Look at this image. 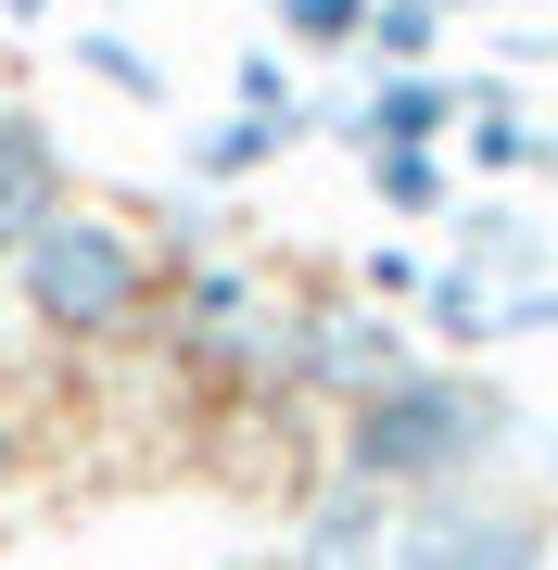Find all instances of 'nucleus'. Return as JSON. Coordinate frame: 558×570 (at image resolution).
I'll use <instances>...</instances> for the list:
<instances>
[{
	"mask_svg": "<svg viewBox=\"0 0 558 570\" xmlns=\"http://www.w3.org/2000/svg\"><path fill=\"white\" fill-rule=\"evenodd\" d=\"M331 469L343 482H369L393 494V508H432V494H470L482 469H496L520 444V406L482 367H457V355H407L393 381H369L355 406H331Z\"/></svg>",
	"mask_w": 558,
	"mask_h": 570,
	"instance_id": "f257e3e1",
	"label": "nucleus"
},
{
	"mask_svg": "<svg viewBox=\"0 0 558 570\" xmlns=\"http://www.w3.org/2000/svg\"><path fill=\"white\" fill-rule=\"evenodd\" d=\"M0 292L26 305V330H39L51 355H115V343H140L153 305H166V254L140 242L115 204H63L26 228V254L0 266Z\"/></svg>",
	"mask_w": 558,
	"mask_h": 570,
	"instance_id": "f03ea898",
	"label": "nucleus"
},
{
	"mask_svg": "<svg viewBox=\"0 0 558 570\" xmlns=\"http://www.w3.org/2000/svg\"><path fill=\"white\" fill-rule=\"evenodd\" d=\"M153 343H166L190 381L267 393V367H280V292H267V266H242V254H178L166 305H153Z\"/></svg>",
	"mask_w": 558,
	"mask_h": 570,
	"instance_id": "7ed1b4c3",
	"label": "nucleus"
},
{
	"mask_svg": "<svg viewBox=\"0 0 558 570\" xmlns=\"http://www.w3.org/2000/svg\"><path fill=\"white\" fill-rule=\"evenodd\" d=\"M419 355V330L369 305V292H317V305H280V367L267 393H305V406H355L369 381H393V367Z\"/></svg>",
	"mask_w": 558,
	"mask_h": 570,
	"instance_id": "20e7f679",
	"label": "nucleus"
},
{
	"mask_svg": "<svg viewBox=\"0 0 558 570\" xmlns=\"http://www.w3.org/2000/svg\"><path fill=\"white\" fill-rule=\"evenodd\" d=\"M393 570H558V532L546 508H520V494H432V508H407L393 532Z\"/></svg>",
	"mask_w": 558,
	"mask_h": 570,
	"instance_id": "39448f33",
	"label": "nucleus"
},
{
	"mask_svg": "<svg viewBox=\"0 0 558 570\" xmlns=\"http://www.w3.org/2000/svg\"><path fill=\"white\" fill-rule=\"evenodd\" d=\"M317 127H331V140H355V153H444L457 77H444V63H369V89H355V102H331Z\"/></svg>",
	"mask_w": 558,
	"mask_h": 570,
	"instance_id": "423d86ee",
	"label": "nucleus"
},
{
	"mask_svg": "<svg viewBox=\"0 0 558 570\" xmlns=\"http://www.w3.org/2000/svg\"><path fill=\"white\" fill-rule=\"evenodd\" d=\"M393 532H407V508L331 469V482H317L305 508H292V532H280V570H393Z\"/></svg>",
	"mask_w": 558,
	"mask_h": 570,
	"instance_id": "0eeeda50",
	"label": "nucleus"
},
{
	"mask_svg": "<svg viewBox=\"0 0 558 570\" xmlns=\"http://www.w3.org/2000/svg\"><path fill=\"white\" fill-rule=\"evenodd\" d=\"M63 140H51V115H26V102H0V266L26 254V228H39L63 204Z\"/></svg>",
	"mask_w": 558,
	"mask_h": 570,
	"instance_id": "6e6552de",
	"label": "nucleus"
},
{
	"mask_svg": "<svg viewBox=\"0 0 558 570\" xmlns=\"http://www.w3.org/2000/svg\"><path fill=\"white\" fill-rule=\"evenodd\" d=\"M444 153L470 165V178H508V165H533V115H520V89H508V77L457 89V127H444Z\"/></svg>",
	"mask_w": 558,
	"mask_h": 570,
	"instance_id": "1a4fd4ad",
	"label": "nucleus"
},
{
	"mask_svg": "<svg viewBox=\"0 0 558 570\" xmlns=\"http://www.w3.org/2000/svg\"><path fill=\"white\" fill-rule=\"evenodd\" d=\"M407 330H432V343H444L457 367H470V355H496V279H470L457 254H432V279H419Z\"/></svg>",
	"mask_w": 558,
	"mask_h": 570,
	"instance_id": "9d476101",
	"label": "nucleus"
},
{
	"mask_svg": "<svg viewBox=\"0 0 558 570\" xmlns=\"http://www.w3.org/2000/svg\"><path fill=\"white\" fill-rule=\"evenodd\" d=\"M457 266H470V279H496V292H520V279H546V228L520 216V204H457Z\"/></svg>",
	"mask_w": 558,
	"mask_h": 570,
	"instance_id": "9b49d317",
	"label": "nucleus"
},
{
	"mask_svg": "<svg viewBox=\"0 0 558 570\" xmlns=\"http://www.w3.org/2000/svg\"><path fill=\"white\" fill-rule=\"evenodd\" d=\"M292 140H305V127H280V115H216L204 140H190V178L228 190V178H254V165H280Z\"/></svg>",
	"mask_w": 558,
	"mask_h": 570,
	"instance_id": "f8f14e48",
	"label": "nucleus"
},
{
	"mask_svg": "<svg viewBox=\"0 0 558 570\" xmlns=\"http://www.w3.org/2000/svg\"><path fill=\"white\" fill-rule=\"evenodd\" d=\"M63 51H77L102 89H127V102H166V63H153L140 39H127V26H102V13H89V26H63Z\"/></svg>",
	"mask_w": 558,
	"mask_h": 570,
	"instance_id": "ddd939ff",
	"label": "nucleus"
},
{
	"mask_svg": "<svg viewBox=\"0 0 558 570\" xmlns=\"http://www.w3.org/2000/svg\"><path fill=\"white\" fill-rule=\"evenodd\" d=\"M369 190H381V216H444L457 204V165L444 153H369Z\"/></svg>",
	"mask_w": 558,
	"mask_h": 570,
	"instance_id": "4468645a",
	"label": "nucleus"
},
{
	"mask_svg": "<svg viewBox=\"0 0 558 570\" xmlns=\"http://www.w3.org/2000/svg\"><path fill=\"white\" fill-rule=\"evenodd\" d=\"M280 51H355L369 39V0H267Z\"/></svg>",
	"mask_w": 558,
	"mask_h": 570,
	"instance_id": "2eb2a0df",
	"label": "nucleus"
},
{
	"mask_svg": "<svg viewBox=\"0 0 558 570\" xmlns=\"http://www.w3.org/2000/svg\"><path fill=\"white\" fill-rule=\"evenodd\" d=\"M369 63H432L444 51V13H419V0H369V39H355Z\"/></svg>",
	"mask_w": 558,
	"mask_h": 570,
	"instance_id": "dca6fc26",
	"label": "nucleus"
},
{
	"mask_svg": "<svg viewBox=\"0 0 558 570\" xmlns=\"http://www.w3.org/2000/svg\"><path fill=\"white\" fill-rule=\"evenodd\" d=\"M419 279H432V254H407V242H369V266H355V292H369V305H393V317L419 305Z\"/></svg>",
	"mask_w": 558,
	"mask_h": 570,
	"instance_id": "f3484780",
	"label": "nucleus"
},
{
	"mask_svg": "<svg viewBox=\"0 0 558 570\" xmlns=\"http://www.w3.org/2000/svg\"><path fill=\"white\" fill-rule=\"evenodd\" d=\"M13 482H26V419L0 406V494H13Z\"/></svg>",
	"mask_w": 558,
	"mask_h": 570,
	"instance_id": "a211bd4d",
	"label": "nucleus"
},
{
	"mask_svg": "<svg viewBox=\"0 0 558 570\" xmlns=\"http://www.w3.org/2000/svg\"><path fill=\"white\" fill-rule=\"evenodd\" d=\"M63 13V0H0V26H51Z\"/></svg>",
	"mask_w": 558,
	"mask_h": 570,
	"instance_id": "6ab92c4d",
	"label": "nucleus"
},
{
	"mask_svg": "<svg viewBox=\"0 0 558 570\" xmlns=\"http://www.w3.org/2000/svg\"><path fill=\"white\" fill-rule=\"evenodd\" d=\"M419 13H444V26H457V13H482V0H419Z\"/></svg>",
	"mask_w": 558,
	"mask_h": 570,
	"instance_id": "aec40b11",
	"label": "nucleus"
},
{
	"mask_svg": "<svg viewBox=\"0 0 558 570\" xmlns=\"http://www.w3.org/2000/svg\"><path fill=\"white\" fill-rule=\"evenodd\" d=\"M533 165H558V127H533Z\"/></svg>",
	"mask_w": 558,
	"mask_h": 570,
	"instance_id": "412c9836",
	"label": "nucleus"
},
{
	"mask_svg": "<svg viewBox=\"0 0 558 570\" xmlns=\"http://www.w3.org/2000/svg\"><path fill=\"white\" fill-rule=\"evenodd\" d=\"M546 482H558V444H546Z\"/></svg>",
	"mask_w": 558,
	"mask_h": 570,
	"instance_id": "4be33fe9",
	"label": "nucleus"
},
{
	"mask_svg": "<svg viewBox=\"0 0 558 570\" xmlns=\"http://www.w3.org/2000/svg\"><path fill=\"white\" fill-rule=\"evenodd\" d=\"M0 102H13V77H0Z\"/></svg>",
	"mask_w": 558,
	"mask_h": 570,
	"instance_id": "5701e85b",
	"label": "nucleus"
}]
</instances>
